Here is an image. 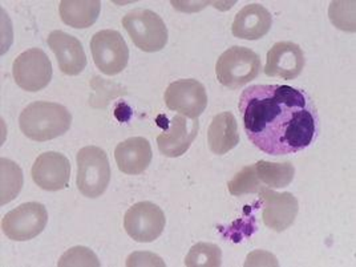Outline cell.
I'll use <instances>...</instances> for the list:
<instances>
[{"label": "cell", "instance_id": "d4e9b609", "mask_svg": "<svg viewBox=\"0 0 356 267\" xmlns=\"http://www.w3.org/2000/svg\"><path fill=\"white\" fill-rule=\"evenodd\" d=\"M58 266L60 267H72V266H90L99 267L100 262L95 252H92L88 248L83 246H74L65 252L60 258Z\"/></svg>", "mask_w": 356, "mask_h": 267}, {"label": "cell", "instance_id": "ac0fdd59", "mask_svg": "<svg viewBox=\"0 0 356 267\" xmlns=\"http://www.w3.org/2000/svg\"><path fill=\"white\" fill-rule=\"evenodd\" d=\"M208 143L210 150L217 156H223L237 147L239 134L233 113L223 112L214 116L209 127Z\"/></svg>", "mask_w": 356, "mask_h": 267}, {"label": "cell", "instance_id": "6da1fadb", "mask_svg": "<svg viewBox=\"0 0 356 267\" xmlns=\"http://www.w3.org/2000/svg\"><path fill=\"white\" fill-rule=\"evenodd\" d=\"M238 108L252 145L268 156L300 152L315 137V106L299 89L252 86L241 93Z\"/></svg>", "mask_w": 356, "mask_h": 267}, {"label": "cell", "instance_id": "7c38bea8", "mask_svg": "<svg viewBox=\"0 0 356 267\" xmlns=\"http://www.w3.org/2000/svg\"><path fill=\"white\" fill-rule=\"evenodd\" d=\"M259 198L265 202L262 218L268 229L282 233L294 223L299 211V204L293 194L289 192L278 193L271 189H265L259 193Z\"/></svg>", "mask_w": 356, "mask_h": 267}, {"label": "cell", "instance_id": "9a60e30c", "mask_svg": "<svg viewBox=\"0 0 356 267\" xmlns=\"http://www.w3.org/2000/svg\"><path fill=\"white\" fill-rule=\"evenodd\" d=\"M47 44L54 51L60 71L68 76H77L87 67V55L80 43L72 35L63 31H54L47 39Z\"/></svg>", "mask_w": 356, "mask_h": 267}, {"label": "cell", "instance_id": "5b68a950", "mask_svg": "<svg viewBox=\"0 0 356 267\" xmlns=\"http://www.w3.org/2000/svg\"><path fill=\"white\" fill-rule=\"evenodd\" d=\"M122 26L134 44L144 52H159L168 44V29L161 16L147 8H136L122 17Z\"/></svg>", "mask_w": 356, "mask_h": 267}, {"label": "cell", "instance_id": "4fadbf2b", "mask_svg": "<svg viewBox=\"0 0 356 267\" xmlns=\"http://www.w3.org/2000/svg\"><path fill=\"white\" fill-rule=\"evenodd\" d=\"M305 64V54L299 45L293 42H280L267 52L265 74L270 77L294 80L302 74Z\"/></svg>", "mask_w": 356, "mask_h": 267}, {"label": "cell", "instance_id": "603a6c76", "mask_svg": "<svg viewBox=\"0 0 356 267\" xmlns=\"http://www.w3.org/2000/svg\"><path fill=\"white\" fill-rule=\"evenodd\" d=\"M227 189L232 195L239 197L242 194H259L266 188L262 185L259 178L257 177L254 165H249V166H245L242 170H239L232 181H229Z\"/></svg>", "mask_w": 356, "mask_h": 267}, {"label": "cell", "instance_id": "ba28073f", "mask_svg": "<svg viewBox=\"0 0 356 267\" xmlns=\"http://www.w3.org/2000/svg\"><path fill=\"white\" fill-rule=\"evenodd\" d=\"M16 84L24 90L38 92L44 89L52 79V64L40 48H31L20 54L13 65Z\"/></svg>", "mask_w": 356, "mask_h": 267}, {"label": "cell", "instance_id": "2e32d148", "mask_svg": "<svg viewBox=\"0 0 356 267\" xmlns=\"http://www.w3.org/2000/svg\"><path fill=\"white\" fill-rule=\"evenodd\" d=\"M152 147L144 137H131L120 143L115 150V159L120 170L136 176L144 173L152 161Z\"/></svg>", "mask_w": 356, "mask_h": 267}, {"label": "cell", "instance_id": "e0dca14e", "mask_svg": "<svg viewBox=\"0 0 356 267\" xmlns=\"http://www.w3.org/2000/svg\"><path fill=\"white\" fill-rule=\"evenodd\" d=\"M273 26V16L261 4H248L238 13L233 22V35L243 40L264 38Z\"/></svg>", "mask_w": 356, "mask_h": 267}, {"label": "cell", "instance_id": "cb8c5ba5", "mask_svg": "<svg viewBox=\"0 0 356 267\" xmlns=\"http://www.w3.org/2000/svg\"><path fill=\"white\" fill-rule=\"evenodd\" d=\"M355 1H332L330 6V19L334 26L343 31H355Z\"/></svg>", "mask_w": 356, "mask_h": 267}, {"label": "cell", "instance_id": "7a4b0ae2", "mask_svg": "<svg viewBox=\"0 0 356 267\" xmlns=\"http://www.w3.org/2000/svg\"><path fill=\"white\" fill-rule=\"evenodd\" d=\"M72 115L63 105L36 102L29 105L19 118L20 131L33 141H49L67 134Z\"/></svg>", "mask_w": 356, "mask_h": 267}, {"label": "cell", "instance_id": "30bf717a", "mask_svg": "<svg viewBox=\"0 0 356 267\" xmlns=\"http://www.w3.org/2000/svg\"><path fill=\"white\" fill-rule=\"evenodd\" d=\"M166 218L163 209L153 202H137L124 217L128 236L141 243L153 242L163 234Z\"/></svg>", "mask_w": 356, "mask_h": 267}, {"label": "cell", "instance_id": "52a82bcc", "mask_svg": "<svg viewBox=\"0 0 356 267\" xmlns=\"http://www.w3.org/2000/svg\"><path fill=\"white\" fill-rule=\"evenodd\" d=\"M48 211L40 202H27L7 213L1 220V230L13 241H30L43 233Z\"/></svg>", "mask_w": 356, "mask_h": 267}, {"label": "cell", "instance_id": "8992f818", "mask_svg": "<svg viewBox=\"0 0 356 267\" xmlns=\"http://www.w3.org/2000/svg\"><path fill=\"white\" fill-rule=\"evenodd\" d=\"M90 52L96 67L108 76L122 72L129 60V49L119 31H99L90 39Z\"/></svg>", "mask_w": 356, "mask_h": 267}, {"label": "cell", "instance_id": "ffe728a7", "mask_svg": "<svg viewBox=\"0 0 356 267\" xmlns=\"http://www.w3.org/2000/svg\"><path fill=\"white\" fill-rule=\"evenodd\" d=\"M254 169L266 189L286 188L296 176V168L291 163H268L262 160L254 163Z\"/></svg>", "mask_w": 356, "mask_h": 267}, {"label": "cell", "instance_id": "5bb4252c", "mask_svg": "<svg viewBox=\"0 0 356 267\" xmlns=\"http://www.w3.org/2000/svg\"><path fill=\"white\" fill-rule=\"evenodd\" d=\"M197 134L198 120L176 115L163 134H159L157 145L163 156L176 159L191 148Z\"/></svg>", "mask_w": 356, "mask_h": 267}, {"label": "cell", "instance_id": "7402d4cb", "mask_svg": "<svg viewBox=\"0 0 356 267\" xmlns=\"http://www.w3.org/2000/svg\"><path fill=\"white\" fill-rule=\"evenodd\" d=\"M222 265L221 249L208 242H198L191 249L185 258V266L220 267Z\"/></svg>", "mask_w": 356, "mask_h": 267}, {"label": "cell", "instance_id": "277c9868", "mask_svg": "<svg viewBox=\"0 0 356 267\" xmlns=\"http://www.w3.org/2000/svg\"><path fill=\"white\" fill-rule=\"evenodd\" d=\"M76 160L79 192L88 198L103 195L111 181V166L104 150L93 145L86 147L79 150Z\"/></svg>", "mask_w": 356, "mask_h": 267}, {"label": "cell", "instance_id": "8fae6325", "mask_svg": "<svg viewBox=\"0 0 356 267\" xmlns=\"http://www.w3.org/2000/svg\"><path fill=\"white\" fill-rule=\"evenodd\" d=\"M71 178L70 160L58 152L40 154L32 166L33 182L47 192H58L68 186Z\"/></svg>", "mask_w": 356, "mask_h": 267}, {"label": "cell", "instance_id": "9c48e42d", "mask_svg": "<svg viewBox=\"0 0 356 267\" xmlns=\"http://www.w3.org/2000/svg\"><path fill=\"white\" fill-rule=\"evenodd\" d=\"M163 99L170 111L189 119H198L208 106L207 89L194 79L173 81L165 90Z\"/></svg>", "mask_w": 356, "mask_h": 267}, {"label": "cell", "instance_id": "484cf974", "mask_svg": "<svg viewBox=\"0 0 356 267\" xmlns=\"http://www.w3.org/2000/svg\"><path fill=\"white\" fill-rule=\"evenodd\" d=\"M165 266L163 259L152 252H134L127 262V266Z\"/></svg>", "mask_w": 356, "mask_h": 267}, {"label": "cell", "instance_id": "3957f363", "mask_svg": "<svg viewBox=\"0 0 356 267\" xmlns=\"http://www.w3.org/2000/svg\"><path fill=\"white\" fill-rule=\"evenodd\" d=\"M262 71L259 56L246 47H232L226 49L216 64V74L223 87L242 88Z\"/></svg>", "mask_w": 356, "mask_h": 267}, {"label": "cell", "instance_id": "d6986e66", "mask_svg": "<svg viewBox=\"0 0 356 267\" xmlns=\"http://www.w3.org/2000/svg\"><path fill=\"white\" fill-rule=\"evenodd\" d=\"M102 3L99 0H63L59 4L61 20L72 29H89L100 15Z\"/></svg>", "mask_w": 356, "mask_h": 267}, {"label": "cell", "instance_id": "44dd1931", "mask_svg": "<svg viewBox=\"0 0 356 267\" xmlns=\"http://www.w3.org/2000/svg\"><path fill=\"white\" fill-rule=\"evenodd\" d=\"M1 205L11 202L23 186V172L14 161L1 159Z\"/></svg>", "mask_w": 356, "mask_h": 267}]
</instances>
